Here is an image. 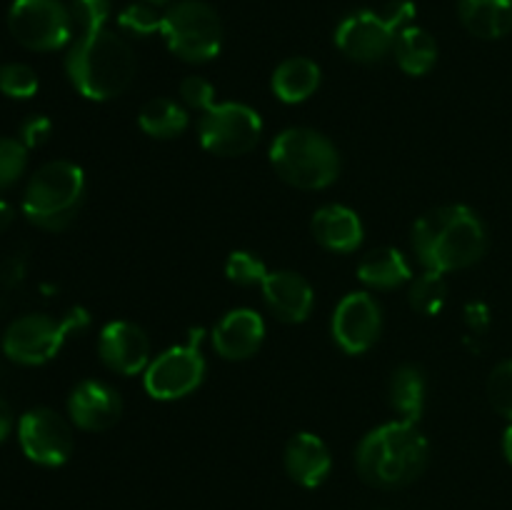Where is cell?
Returning <instances> with one entry per match:
<instances>
[{
    "label": "cell",
    "instance_id": "cell-1",
    "mask_svg": "<svg viewBox=\"0 0 512 510\" xmlns=\"http://www.w3.org/2000/svg\"><path fill=\"white\" fill-rule=\"evenodd\" d=\"M78 38L65 55V73L83 98L105 103L130 88L138 70L133 48L108 28L110 0H73Z\"/></svg>",
    "mask_w": 512,
    "mask_h": 510
},
{
    "label": "cell",
    "instance_id": "cell-20",
    "mask_svg": "<svg viewBox=\"0 0 512 510\" xmlns=\"http://www.w3.org/2000/svg\"><path fill=\"white\" fill-rule=\"evenodd\" d=\"M320 65L315 60L295 55V58L283 60L275 68L273 78H270V88H273L275 98L283 100L288 105L305 103L315 90L320 88Z\"/></svg>",
    "mask_w": 512,
    "mask_h": 510
},
{
    "label": "cell",
    "instance_id": "cell-7",
    "mask_svg": "<svg viewBox=\"0 0 512 510\" xmlns=\"http://www.w3.org/2000/svg\"><path fill=\"white\" fill-rule=\"evenodd\" d=\"M88 323L90 315L83 308H73L60 320L45 313H28L5 328L3 353L18 365H43L60 353L70 335L88 328Z\"/></svg>",
    "mask_w": 512,
    "mask_h": 510
},
{
    "label": "cell",
    "instance_id": "cell-30",
    "mask_svg": "<svg viewBox=\"0 0 512 510\" xmlns=\"http://www.w3.org/2000/svg\"><path fill=\"white\" fill-rule=\"evenodd\" d=\"M28 168V148L18 138H0V190L18 183Z\"/></svg>",
    "mask_w": 512,
    "mask_h": 510
},
{
    "label": "cell",
    "instance_id": "cell-10",
    "mask_svg": "<svg viewBox=\"0 0 512 510\" xmlns=\"http://www.w3.org/2000/svg\"><path fill=\"white\" fill-rule=\"evenodd\" d=\"M73 13L60 0H13L8 30L23 48L53 53L73 43Z\"/></svg>",
    "mask_w": 512,
    "mask_h": 510
},
{
    "label": "cell",
    "instance_id": "cell-36",
    "mask_svg": "<svg viewBox=\"0 0 512 510\" xmlns=\"http://www.w3.org/2000/svg\"><path fill=\"white\" fill-rule=\"evenodd\" d=\"M13 218H15L13 205H10L8 200H0V233H3L10 223H13Z\"/></svg>",
    "mask_w": 512,
    "mask_h": 510
},
{
    "label": "cell",
    "instance_id": "cell-34",
    "mask_svg": "<svg viewBox=\"0 0 512 510\" xmlns=\"http://www.w3.org/2000/svg\"><path fill=\"white\" fill-rule=\"evenodd\" d=\"M465 323L470 325L473 333H485L490 325V310L483 303H470L465 305Z\"/></svg>",
    "mask_w": 512,
    "mask_h": 510
},
{
    "label": "cell",
    "instance_id": "cell-35",
    "mask_svg": "<svg viewBox=\"0 0 512 510\" xmlns=\"http://www.w3.org/2000/svg\"><path fill=\"white\" fill-rule=\"evenodd\" d=\"M15 420H13V408H10L8 403H5L3 398H0V443H3L5 438L10 435V430H13Z\"/></svg>",
    "mask_w": 512,
    "mask_h": 510
},
{
    "label": "cell",
    "instance_id": "cell-8",
    "mask_svg": "<svg viewBox=\"0 0 512 510\" xmlns=\"http://www.w3.org/2000/svg\"><path fill=\"white\" fill-rule=\"evenodd\" d=\"M170 53L185 63H208L223 50V23L203 0H180L163 13L160 25Z\"/></svg>",
    "mask_w": 512,
    "mask_h": 510
},
{
    "label": "cell",
    "instance_id": "cell-11",
    "mask_svg": "<svg viewBox=\"0 0 512 510\" xmlns=\"http://www.w3.org/2000/svg\"><path fill=\"white\" fill-rule=\"evenodd\" d=\"M203 330L193 333L185 345H173L150 360L143 373L145 393L153 400H180L193 393L205 378V358L198 343Z\"/></svg>",
    "mask_w": 512,
    "mask_h": 510
},
{
    "label": "cell",
    "instance_id": "cell-26",
    "mask_svg": "<svg viewBox=\"0 0 512 510\" xmlns=\"http://www.w3.org/2000/svg\"><path fill=\"white\" fill-rule=\"evenodd\" d=\"M448 300V283L443 273L425 270L423 275L413 280L410 288V308L423 315H438Z\"/></svg>",
    "mask_w": 512,
    "mask_h": 510
},
{
    "label": "cell",
    "instance_id": "cell-19",
    "mask_svg": "<svg viewBox=\"0 0 512 510\" xmlns=\"http://www.w3.org/2000/svg\"><path fill=\"white\" fill-rule=\"evenodd\" d=\"M310 230L318 245H323L330 253H355L363 243V220L348 205H323L315 210L313 220H310Z\"/></svg>",
    "mask_w": 512,
    "mask_h": 510
},
{
    "label": "cell",
    "instance_id": "cell-14",
    "mask_svg": "<svg viewBox=\"0 0 512 510\" xmlns=\"http://www.w3.org/2000/svg\"><path fill=\"white\" fill-rule=\"evenodd\" d=\"M68 415L75 428L88 433H105L118 425L123 415V398L103 380H80L68 398Z\"/></svg>",
    "mask_w": 512,
    "mask_h": 510
},
{
    "label": "cell",
    "instance_id": "cell-29",
    "mask_svg": "<svg viewBox=\"0 0 512 510\" xmlns=\"http://www.w3.org/2000/svg\"><path fill=\"white\" fill-rule=\"evenodd\" d=\"M38 75L25 63H8L0 68V93L13 100H28L38 93Z\"/></svg>",
    "mask_w": 512,
    "mask_h": 510
},
{
    "label": "cell",
    "instance_id": "cell-38",
    "mask_svg": "<svg viewBox=\"0 0 512 510\" xmlns=\"http://www.w3.org/2000/svg\"><path fill=\"white\" fill-rule=\"evenodd\" d=\"M145 3H150V5H165V3H170V0H145Z\"/></svg>",
    "mask_w": 512,
    "mask_h": 510
},
{
    "label": "cell",
    "instance_id": "cell-3",
    "mask_svg": "<svg viewBox=\"0 0 512 510\" xmlns=\"http://www.w3.org/2000/svg\"><path fill=\"white\" fill-rule=\"evenodd\" d=\"M430 460V443L410 420H390L378 425L360 440L355 465L360 478L373 488H405L425 473Z\"/></svg>",
    "mask_w": 512,
    "mask_h": 510
},
{
    "label": "cell",
    "instance_id": "cell-13",
    "mask_svg": "<svg viewBox=\"0 0 512 510\" xmlns=\"http://www.w3.org/2000/svg\"><path fill=\"white\" fill-rule=\"evenodd\" d=\"M333 338L348 355H363L378 343L383 330L378 300L370 293H348L333 313Z\"/></svg>",
    "mask_w": 512,
    "mask_h": 510
},
{
    "label": "cell",
    "instance_id": "cell-32",
    "mask_svg": "<svg viewBox=\"0 0 512 510\" xmlns=\"http://www.w3.org/2000/svg\"><path fill=\"white\" fill-rule=\"evenodd\" d=\"M180 100L193 110H208L215 103V88L200 75H188L180 83Z\"/></svg>",
    "mask_w": 512,
    "mask_h": 510
},
{
    "label": "cell",
    "instance_id": "cell-2",
    "mask_svg": "<svg viewBox=\"0 0 512 510\" xmlns=\"http://www.w3.org/2000/svg\"><path fill=\"white\" fill-rule=\"evenodd\" d=\"M413 250L425 270L455 273L483 258L488 250V230L468 205H443L415 223Z\"/></svg>",
    "mask_w": 512,
    "mask_h": 510
},
{
    "label": "cell",
    "instance_id": "cell-17",
    "mask_svg": "<svg viewBox=\"0 0 512 510\" xmlns=\"http://www.w3.org/2000/svg\"><path fill=\"white\" fill-rule=\"evenodd\" d=\"M265 323L255 310L235 308L213 330V348L225 360H248L263 348Z\"/></svg>",
    "mask_w": 512,
    "mask_h": 510
},
{
    "label": "cell",
    "instance_id": "cell-12",
    "mask_svg": "<svg viewBox=\"0 0 512 510\" xmlns=\"http://www.w3.org/2000/svg\"><path fill=\"white\" fill-rule=\"evenodd\" d=\"M18 443L25 458L35 465L58 468L73 455V428L60 413L50 408H33L20 415Z\"/></svg>",
    "mask_w": 512,
    "mask_h": 510
},
{
    "label": "cell",
    "instance_id": "cell-18",
    "mask_svg": "<svg viewBox=\"0 0 512 510\" xmlns=\"http://www.w3.org/2000/svg\"><path fill=\"white\" fill-rule=\"evenodd\" d=\"M285 470L290 480L303 488H320L333 470V455L315 433H295L285 445Z\"/></svg>",
    "mask_w": 512,
    "mask_h": 510
},
{
    "label": "cell",
    "instance_id": "cell-9",
    "mask_svg": "<svg viewBox=\"0 0 512 510\" xmlns=\"http://www.w3.org/2000/svg\"><path fill=\"white\" fill-rule=\"evenodd\" d=\"M263 135V118L245 103H213L198 123L200 145L218 158L248 155Z\"/></svg>",
    "mask_w": 512,
    "mask_h": 510
},
{
    "label": "cell",
    "instance_id": "cell-21",
    "mask_svg": "<svg viewBox=\"0 0 512 510\" xmlns=\"http://www.w3.org/2000/svg\"><path fill=\"white\" fill-rule=\"evenodd\" d=\"M458 13L475 38L498 40L512 30V0H458Z\"/></svg>",
    "mask_w": 512,
    "mask_h": 510
},
{
    "label": "cell",
    "instance_id": "cell-24",
    "mask_svg": "<svg viewBox=\"0 0 512 510\" xmlns=\"http://www.w3.org/2000/svg\"><path fill=\"white\" fill-rule=\"evenodd\" d=\"M188 110L173 98H153L140 108L138 125L155 140H173L188 130Z\"/></svg>",
    "mask_w": 512,
    "mask_h": 510
},
{
    "label": "cell",
    "instance_id": "cell-5",
    "mask_svg": "<svg viewBox=\"0 0 512 510\" xmlns=\"http://www.w3.org/2000/svg\"><path fill=\"white\" fill-rule=\"evenodd\" d=\"M270 165L280 180L300 190H325L338 180V148L313 128H288L270 145Z\"/></svg>",
    "mask_w": 512,
    "mask_h": 510
},
{
    "label": "cell",
    "instance_id": "cell-23",
    "mask_svg": "<svg viewBox=\"0 0 512 510\" xmlns=\"http://www.w3.org/2000/svg\"><path fill=\"white\" fill-rule=\"evenodd\" d=\"M393 53L400 70L405 75H413V78L428 75L438 63V43L420 25H408V28L400 30L398 38H395Z\"/></svg>",
    "mask_w": 512,
    "mask_h": 510
},
{
    "label": "cell",
    "instance_id": "cell-22",
    "mask_svg": "<svg viewBox=\"0 0 512 510\" xmlns=\"http://www.w3.org/2000/svg\"><path fill=\"white\" fill-rule=\"evenodd\" d=\"M358 278L368 288L393 290L413 280V268L405 260V255L395 248L370 250L358 265Z\"/></svg>",
    "mask_w": 512,
    "mask_h": 510
},
{
    "label": "cell",
    "instance_id": "cell-16",
    "mask_svg": "<svg viewBox=\"0 0 512 510\" xmlns=\"http://www.w3.org/2000/svg\"><path fill=\"white\" fill-rule=\"evenodd\" d=\"M260 290H263V298L268 303L270 313L278 320H283V323H305L310 313H313V285L303 275L293 273V270H273V273H268Z\"/></svg>",
    "mask_w": 512,
    "mask_h": 510
},
{
    "label": "cell",
    "instance_id": "cell-25",
    "mask_svg": "<svg viewBox=\"0 0 512 510\" xmlns=\"http://www.w3.org/2000/svg\"><path fill=\"white\" fill-rule=\"evenodd\" d=\"M390 405L403 420L418 423L425 408V375L415 365H400L390 378Z\"/></svg>",
    "mask_w": 512,
    "mask_h": 510
},
{
    "label": "cell",
    "instance_id": "cell-33",
    "mask_svg": "<svg viewBox=\"0 0 512 510\" xmlns=\"http://www.w3.org/2000/svg\"><path fill=\"white\" fill-rule=\"evenodd\" d=\"M50 133H53V123H50L48 115L35 113L30 118H25L23 125H20V143L28 150L40 148V145L48 143Z\"/></svg>",
    "mask_w": 512,
    "mask_h": 510
},
{
    "label": "cell",
    "instance_id": "cell-28",
    "mask_svg": "<svg viewBox=\"0 0 512 510\" xmlns=\"http://www.w3.org/2000/svg\"><path fill=\"white\" fill-rule=\"evenodd\" d=\"M118 25L125 33L135 35V38H148V35L160 33V25H163V15L155 10V5L150 3H130L128 8L120 10Z\"/></svg>",
    "mask_w": 512,
    "mask_h": 510
},
{
    "label": "cell",
    "instance_id": "cell-4",
    "mask_svg": "<svg viewBox=\"0 0 512 510\" xmlns=\"http://www.w3.org/2000/svg\"><path fill=\"white\" fill-rule=\"evenodd\" d=\"M85 195V173L73 160H50L30 175L23 193V215L38 228L58 233L78 215Z\"/></svg>",
    "mask_w": 512,
    "mask_h": 510
},
{
    "label": "cell",
    "instance_id": "cell-15",
    "mask_svg": "<svg viewBox=\"0 0 512 510\" xmlns=\"http://www.w3.org/2000/svg\"><path fill=\"white\" fill-rule=\"evenodd\" d=\"M98 355L103 365L120 375L145 373L150 365V340L143 328L128 320H113L100 330Z\"/></svg>",
    "mask_w": 512,
    "mask_h": 510
},
{
    "label": "cell",
    "instance_id": "cell-37",
    "mask_svg": "<svg viewBox=\"0 0 512 510\" xmlns=\"http://www.w3.org/2000/svg\"><path fill=\"white\" fill-rule=\"evenodd\" d=\"M503 453L505 458H508V463L512 465V423L508 425V430H505L503 435Z\"/></svg>",
    "mask_w": 512,
    "mask_h": 510
},
{
    "label": "cell",
    "instance_id": "cell-31",
    "mask_svg": "<svg viewBox=\"0 0 512 510\" xmlns=\"http://www.w3.org/2000/svg\"><path fill=\"white\" fill-rule=\"evenodd\" d=\"M490 405L512 423V360H505L488 378Z\"/></svg>",
    "mask_w": 512,
    "mask_h": 510
},
{
    "label": "cell",
    "instance_id": "cell-6",
    "mask_svg": "<svg viewBox=\"0 0 512 510\" xmlns=\"http://www.w3.org/2000/svg\"><path fill=\"white\" fill-rule=\"evenodd\" d=\"M415 18L410 0H393L380 13L355 10L340 20L335 30V45L343 55L358 63H378L393 50L395 38Z\"/></svg>",
    "mask_w": 512,
    "mask_h": 510
},
{
    "label": "cell",
    "instance_id": "cell-27",
    "mask_svg": "<svg viewBox=\"0 0 512 510\" xmlns=\"http://www.w3.org/2000/svg\"><path fill=\"white\" fill-rule=\"evenodd\" d=\"M270 270L265 268L263 260L255 253H248V250H235V253L228 255L225 260V275H228L230 283L240 285V288H253V285H263L265 275Z\"/></svg>",
    "mask_w": 512,
    "mask_h": 510
}]
</instances>
